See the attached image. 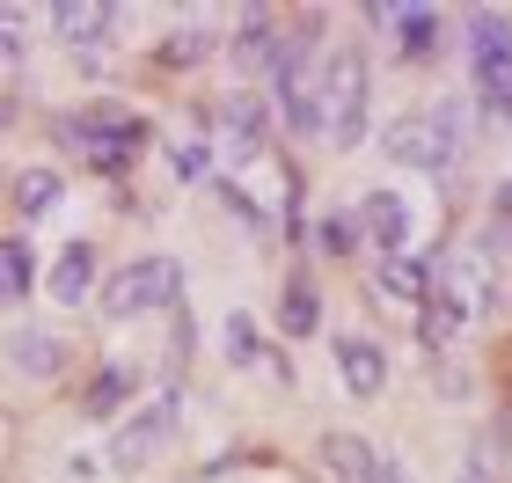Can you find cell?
Wrapping results in <instances>:
<instances>
[{"label":"cell","instance_id":"484cf974","mask_svg":"<svg viewBox=\"0 0 512 483\" xmlns=\"http://www.w3.org/2000/svg\"><path fill=\"white\" fill-rule=\"evenodd\" d=\"M0 59H22V22L0 8Z\"/></svg>","mask_w":512,"mask_h":483},{"label":"cell","instance_id":"5bb4252c","mask_svg":"<svg viewBox=\"0 0 512 483\" xmlns=\"http://www.w3.org/2000/svg\"><path fill=\"white\" fill-rule=\"evenodd\" d=\"M52 30L66 37V44H96L103 30H110V8L96 0V8H88V0H59L52 8Z\"/></svg>","mask_w":512,"mask_h":483},{"label":"cell","instance_id":"8fae6325","mask_svg":"<svg viewBox=\"0 0 512 483\" xmlns=\"http://www.w3.org/2000/svg\"><path fill=\"white\" fill-rule=\"evenodd\" d=\"M374 22H381V30H395L403 52H432V44H439V15H432V8H374Z\"/></svg>","mask_w":512,"mask_h":483},{"label":"cell","instance_id":"ac0fdd59","mask_svg":"<svg viewBox=\"0 0 512 483\" xmlns=\"http://www.w3.org/2000/svg\"><path fill=\"white\" fill-rule=\"evenodd\" d=\"M30 279H37L30 249H22V242H0V308L22 301V293H30Z\"/></svg>","mask_w":512,"mask_h":483},{"label":"cell","instance_id":"52a82bcc","mask_svg":"<svg viewBox=\"0 0 512 483\" xmlns=\"http://www.w3.org/2000/svg\"><path fill=\"white\" fill-rule=\"evenodd\" d=\"M337 374L352 396H381V381H388V352L381 344H366V337H337Z\"/></svg>","mask_w":512,"mask_h":483},{"label":"cell","instance_id":"ffe728a7","mask_svg":"<svg viewBox=\"0 0 512 483\" xmlns=\"http://www.w3.org/2000/svg\"><path fill=\"white\" fill-rule=\"evenodd\" d=\"M461 330H469V315H461L454 301H432L425 308V344H454Z\"/></svg>","mask_w":512,"mask_h":483},{"label":"cell","instance_id":"6da1fadb","mask_svg":"<svg viewBox=\"0 0 512 483\" xmlns=\"http://www.w3.org/2000/svg\"><path fill=\"white\" fill-rule=\"evenodd\" d=\"M315 110H322V132L330 147H359L366 140V52H330V66L315 74Z\"/></svg>","mask_w":512,"mask_h":483},{"label":"cell","instance_id":"603a6c76","mask_svg":"<svg viewBox=\"0 0 512 483\" xmlns=\"http://www.w3.org/2000/svg\"><path fill=\"white\" fill-rule=\"evenodd\" d=\"M205 52H213V30H198V22L183 37H169V59H205Z\"/></svg>","mask_w":512,"mask_h":483},{"label":"cell","instance_id":"d4e9b609","mask_svg":"<svg viewBox=\"0 0 512 483\" xmlns=\"http://www.w3.org/2000/svg\"><path fill=\"white\" fill-rule=\"evenodd\" d=\"M176 169H183V176H205V169H213V154H205L198 140H183V147H176Z\"/></svg>","mask_w":512,"mask_h":483},{"label":"cell","instance_id":"7402d4cb","mask_svg":"<svg viewBox=\"0 0 512 483\" xmlns=\"http://www.w3.org/2000/svg\"><path fill=\"white\" fill-rule=\"evenodd\" d=\"M315 242H322V249H330V257H344V249H352V242H359V220H344V213H330V220H322V227H315Z\"/></svg>","mask_w":512,"mask_h":483},{"label":"cell","instance_id":"cb8c5ba5","mask_svg":"<svg viewBox=\"0 0 512 483\" xmlns=\"http://www.w3.org/2000/svg\"><path fill=\"white\" fill-rule=\"evenodd\" d=\"M227 359H256V330H249V315H227Z\"/></svg>","mask_w":512,"mask_h":483},{"label":"cell","instance_id":"30bf717a","mask_svg":"<svg viewBox=\"0 0 512 483\" xmlns=\"http://www.w3.org/2000/svg\"><path fill=\"white\" fill-rule=\"evenodd\" d=\"M88 286H96V249L74 242V249H59V264H52V301H88Z\"/></svg>","mask_w":512,"mask_h":483},{"label":"cell","instance_id":"3957f363","mask_svg":"<svg viewBox=\"0 0 512 483\" xmlns=\"http://www.w3.org/2000/svg\"><path fill=\"white\" fill-rule=\"evenodd\" d=\"M176 264L169 257H139V264H118V271H110V279H103V315H147V308H169L176 301Z\"/></svg>","mask_w":512,"mask_h":483},{"label":"cell","instance_id":"2e32d148","mask_svg":"<svg viewBox=\"0 0 512 483\" xmlns=\"http://www.w3.org/2000/svg\"><path fill=\"white\" fill-rule=\"evenodd\" d=\"M125 396H132V366H103V374L81 388V410H88V418H110Z\"/></svg>","mask_w":512,"mask_h":483},{"label":"cell","instance_id":"8992f818","mask_svg":"<svg viewBox=\"0 0 512 483\" xmlns=\"http://www.w3.org/2000/svg\"><path fill=\"white\" fill-rule=\"evenodd\" d=\"M352 220H359L366 235H374V242L388 249V257H403V242H410V205L395 198V191H366Z\"/></svg>","mask_w":512,"mask_h":483},{"label":"cell","instance_id":"7c38bea8","mask_svg":"<svg viewBox=\"0 0 512 483\" xmlns=\"http://www.w3.org/2000/svg\"><path fill=\"white\" fill-rule=\"evenodd\" d=\"M469 59H476V66H505V59H512V15L483 8V15L469 22Z\"/></svg>","mask_w":512,"mask_h":483},{"label":"cell","instance_id":"ba28073f","mask_svg":"<svg viewBox=\"0 0 512 483\" xmlns=\"http://www.w3.org/2000/svg\"><path fill=\"white\" fill-rule=\"evenodd\" d=\"M322 469H330L337 483H374L381 454H374L366 432H330V440H322Z\"/></svg>","mask_w":512,"mask_h":483},{"label":"cell","instance_id":"5b68a950","mask_svg":"<svg viewBox=\"0 0 512 483\" xmlns=\"http://www.w3.org/2000/svg\"><path fill=\"white\" fill-rule=\"evenodd\" d=\"M169 432H176V396H161L154 410H139V418L118 432L110 462H118V469H147V462H154V447H169Z\"/></svg>","mask_w":512,"mask_h":483},{"label":"cell","instance_id":"4316f807","mask_svg":"<svg viewBox=\"0 0 512 483\" xmlns=\"http://www.w3.org/2000/svg\"><path fill=\"white\" fill-rule=\"evenodd\" d=\"M374 483H410V469H403V462H388V454H381V469H374Z\"/></svg>","mask_w":512,"mask_h":483},{"label":"cell","instance_id":"277c9868","mask_svg":"<svg viewBox=\"0 0 512 483\" xmlns=\"http://www.w3.org/2000/svg\"><path fill=\"white\" fill-rule=\"evenodd\" d=\"M213 154L227 161V169L264 154V103H256V96H235V103L213 110Z\"/></svg>","mask_w":512,"mask_h":483},{"label":"cell","instance_id":"44dd1931","mask_svg":"<svg viewBox=\"0 0 512 483\" xmlns=\"http://www.w3.org/2000/svg\"><path fill=\"white\" fill-rule=\"evenodd\" d=\"M315 322H322L315 293H308V286H293V293H286V330H293V337H315Z\"/></svg>","mask_w":512,"mask_h":483},{"label":"cell","instance_id":"7a4b0ae2","mask_svg":"<svg viewBox=\"0 0 512 483\" xmlns=\"http://www.w3.org/2000/svg\"><path fill=\"white\" fill-rule=\"evenodd\" d=\"M388 161L425 176H447L461 161V110H432V118H395L388 125Z\"/></svg>","mask_w":512,"mask_h":483},{"label":"cell","instance_id":"9a60e30c","mask_svg":"<svg viewBox=\"0 0 512 483\" xmlns=\"http://www.w3.org/2000/svg\"><path fill=\"white\" fill-rule=\"evenodd\" d=\"M374 286L395 293V301H432V271L417 264V257H388V264L374 271Z\"/></svg>","mask_w":512,"mask_h":483},{"label":"cell","instance_id":"d6986e66","mask_svg":"<svg viewBox=\"0 0 512 483\" xmlns=\"http://www.w3.org/2000/svg\"><path fill=\"white\" fill-rule=\"evenodd\" d=\"M476 96H483V110H491L498 125H512V59L505 66H476Z\"/></svg>","mask_w":512,"mask_h":483},{"label":"cell","instance_id":"e0dca14e","mask_svg":"<svg viewBox=\"0 0 512 483\" xmlns=\"http://www.w3.org/2000/svg\"><path fill=\"white\" fill-rule=\"evenodd\" d=\"M59 191H66V183H59V169H30V176H15V213H22V220L52 213V205H59Z\"/></svg>","mask_w":512,"mask_h":483},{"label":"cell","instance_id":"4fadbf2b","mask_svg":"<svg viewBox=\"0 0 512 483\" xmlns=\"http://www.w3.org/2000/svg\"><path fill=\"white\" fill-rule=\"evenodd\" d=\"M8 359L22 366V374H59V366H66V344L44 337V330H15V337H8Z\"/></svg>","mask_w":512,"mask_h":483},{"label":"cell","instance_id":"83f0119b","mask_svg":"<svg viewBox=\"0 0 512 483\" xmlns=\"http://www.w3.org/2000/svg\"><path fill=\"white\" fill-rule=\"evenodd\" d=\"M505 213H512V183H505V191H498V220H505Z\"/></svg>","mask_w":512,"mask_h":483},{"label":"cell","instance_id":"9c48e42d","mask_svg":"<svg viewBox=\"0 0 512 483\" xmlns=\"http://www.w3.org/2000/svg\"><path fill=\"white\" fill-rule=\"evenodd\" d=\"M271 96H278V110H286L293 132H322V110H315V66H293V74H278Z\"/></svg>","mask_w":512,"mask_h":483}]
</instances>
